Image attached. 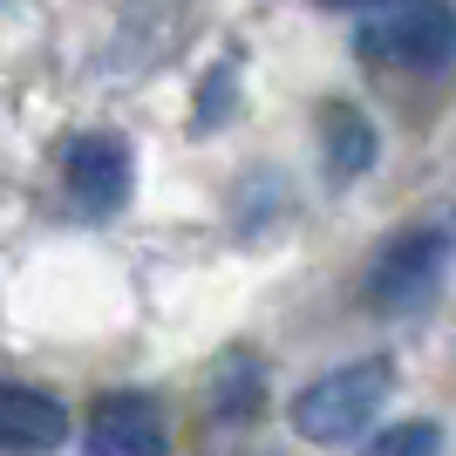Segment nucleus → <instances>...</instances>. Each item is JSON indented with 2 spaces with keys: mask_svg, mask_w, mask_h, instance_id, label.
I'll list each match as a JSON object with an SVG mask.
<instances>
[{
  "mask_svg": "<svg viewBox=\"0 0 456 456\" xmlns=\"http://www.w3.org/2000/svg\"><path fill=\"white\" fill-rule=\"evenodd\" d=\"M388 395H395V362H388V354H368V362H341V368H327V375H314L300 395H293L286 422H293L300 443L341 450V443L368 436V422H381Z\"/></svg>",
  "mask_w": 456,
  "mask_h": 456,
  "instance_id": "1",
  "label": "nucleus"
},
{
  "mask_svg": "<svg viewBox=\"0 0 456 456\" xmlns=\"http://www.w3.org/2000/svg\"><path fill=\"white\" fill-rule=\"evenodd\" d=\"M354 55L375 69H443L456 55V7L450 0H381L354 28Z\"/></svg>",
  "mask_w": 456,
  "mask_h": 456,
  "instance_id": "2",
  "label": "nucleus"
},
{
  "mask_svg": "<svg viewBox=\"0 0 456 456\" xmlns=\"http://www.w3.org/2000/svg\"><path fill=\"white\" fill-rule=\"evenodd\" d=\"M443 266H450V232L443 225H409L375 252V266H368V280H362V300L375 306V314H388V321L422 314L443 286Z\"/></svg>",
  "mask_w": 456,
  "mask_h": 456,
  "instance_id": "3",
  "label": "nucleus"
},
{
  "mask_svg": "<svg viewBox=\"0 0 456 456\" xmlns=\"http://www.w3.org/2000/svg\"><path fill=\"white\" fill-rule=\"evenodd\" d=\"M82 456H171V429L164 409L136 388H116L89 409L82 422Z\"/></svg>",
  "mask_w": 456,
  "mask_h": 456,
  "instance_id": "4",
  "label": "nucleus"
},
{
  "mask_svg": "<svg viewBox=\"0 0 456 456\" xmlns=\"http://www.w3.org/2000/svg\"><path fill=\"white\" fill-rule=\"evenodd\" d=\"M61 177H69V198H76L82 211H116L123 198H130V143L110 130H89L69 143V157H61Z\"/></svg>",
  "mask_w": 456,
  "mask_h": 456,
  "instance_id": "5",
  "label": "nucleus"
},
{
  "mask_svg": "<svg viewBox=\"0 0 456 456\" xmlns=\"http://www.w3.org/2000/svg\"><path fill=\"white\" fill-rule=\"evenodd\" d=\"M69 436V409L41 388H0V450H55Z\"/></svg>",
  "mask_w": 456,
  "mask_h": 456,
  "instance_id": "6",
  "label": "nucleus"
},
{
  "mask_svg": "<svg viewBox=\"0 0 456 456\" xmlns=\"http://www.w3.org/2000/svg\"><path fill=\"white\" fill-rule=\"evenodd\" d=\"M321 151H327V171L341 177H362L375 171V157H381V136L375 123H368V110H354V102H327L321 110Z\"/></svg>",
  "mask_w": 456,
  "mask_h": 456,
  "instance_id": "7",
  "label": "nucleus"
},
{
  "mask_svg": "<svg viewBox=\"0 0 456 456\" xmlns=\"http://www.w3.org/2000/svg\"><path fill=\"white\" fill-rule=\"evenodd\" d=\"M259 402H266V362L246 354V347H225L218 368H211V416L246 422V416H259Z\"/></svg>",
  "mask_w": 456,
  "mask_h": 456,
  "instance_id": "8",
  "label": "nucleus"
},
{
  "mask_svg": "<svg viewBox=\"0 0 456 456\" xmlns=\"http://www.w3.org/2000/svg\"><path fill=\"white\" fill-rule=\"evenodd\" d=\"M368 456H443V422L416 416V422H388L368 436Z\"/></svg>",
  "mask_w": 456,
  "mask_h": 456,
  "instance_id": "9",
  "label": "nucleus"
},
{
  "mask_svg": "<svg viewBox=\"0 0 456 456\" xmlns=\"http://www.w3.org/2000/svg\"><path fill=\"white\" fill-rule=\"evenodd\" d=\"M225 110H232V69H218V76H211V89L198 95V130L225 123Z\"/></svg>",
  "mask_w": 456,
  "mask_h": 456,
  "instance_id": "10",
  "label": "nucleus"
},
{
  "mask_svg": "<svg viewBox=\"0 0 456 456\" xmlns=\"http://www.w3.org/2000/svg\"><path fill=\"white\" fill-rule=\"evenodd\" d=\"M321 7H362L368 14V7H381V0H321Z\"/></svg>",
  "mask_w": 456,
  "mask_h": 456,
  "instance_id": "11",
  "label": "nucleus"
}]
</instances>
